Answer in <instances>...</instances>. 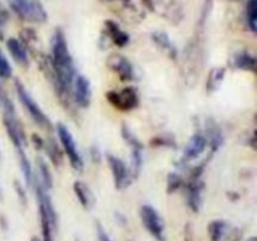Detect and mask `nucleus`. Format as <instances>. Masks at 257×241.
Here are the masks:
<instances>
[{"label": "nucleus", "mask_w": 257, "mask_h": 241, "mask_svg": "<svg viewBox=\"0 0 257 241\" xmlns=\"http://www.w3.org/2000/svg\"><path fill=\"white\" fill-rule=\"evenodd\" d=\"M50 57L42 55L40 67L54 88L60 102L69 105L72 102V85L75 75V65L69 52L67 39L62 29H55L50 42Z\"/></svg>", "instance_id": "nucleus-1"}, {"label": "nucleus", "mask_w": 257, "mask_h": 241, "mask_svg": "<svg viewBox=\"0 0 257 241\" xmlns=\"http://www.w3.org/2000/svg\"><path fill=\"white\" fill-rule=\"evenodd\" d=\"M15 90H17V94L20 103H22L24 109L28 112V114L30 115L33 122L45 131L52 130L53 126L49 117L43 112V109L40 108V105L38 104L37 100L30 95V93L28 92L27 88H25L24 85H23V83L18 79L15 80Z\"/></svg>", "instance_id": "nucleus-2"}, {"label": "nucleus", "mask_w": 257, "mask_h": 241, "mask_svg": "<svg viewBox=\"0 0 257 241\" xmlns=\"http://www.w3.org/2000/svg\"><path fill=\"white\" fill-rule=\"evenodd\" d=\"M7 2L10 9L24 22H47V10L39 0H7Z\"/></svg>", "instance_id": "nucleus-3"}, {"label": "nucleus", "mask_w": 257, "mask_h": 241, "mask_svg": "<svg viewBox=\"0 0 257 241\" xmlns=\"http://www.w3.org/2000/svg\"><path fill=\"white\" fill-rule=\"evenodd\" d=\"M142 3L153 14L168 20L172 24H178L185 17L180 0H142Z\"/></svg>", "instance_id": "nucleus-4"}, {"label": "nucleus", "mask_w": 257, "mask_h": 241, "mask_svg": "<svg viewBox=\"0 0 257 241\" xmlns=\"http://www.w3.org/2000/svg\"><path fill=\"white\" fill-rule=\"evenodd\" d=\"M57 135L59 137L62 150L67 155L72 168L74 171H78V172H82L83 167H84V162H83V158L80 156L79 150L77 147V143H75V140L73 137L72 132L69 131V128L65 125H63V123H58Z\"/></svg>", "instance_id": "nucleus-5"}, {"label": "nucleus", "mask_w": 257, "mask_h": 241, "mask_svg": "<svg viewBox=\"0 0 257 241\" xmlns=\"http://www.w3.org/2000/svg\"><path fill=\"white\" fill-rule=\"evenodd\" d=\"M122 137L131 148V173H132L133 180L138 178L143 166V143L140 138L132 132L127 125L122 126Z\"/></svg>", "instance_id": "nucleus-6"}, {"label": "nucleus", "mask_w": 257, "mask_h": 241, "mask_svg": "<svg viewBox=\"0 0 257 241\" xmlns=\"http://www.w3.org/2000/svg\"><path fill=\"white\" fill-rule=\"evenodd\" d=\"M105 98L120 112H130L140 104V95L137 88L135 87H125L120 90H109L105 93Z\"/></svg>", "instance_id": "nucleus-7"}, {"label": "nucleus", "mask_w": 257, "mask_h": 241, "mask_svg": "<svg viewBox=\"0 0 257 241\" xmlns=\"http://www.w3.org/2000/svg\"><path fill=\"white\" fill-rule=\"evenodd\" d=\"M142 225L153 238L157 241H166L165 222L158 211L151 205H143L140 211Z\"/></svg>", "instance_id": "nucleus-8"}, {"label": "nucleus", "mask_w": 257, "mask_h": 241, "mask_svg": "<svg viewBox=\"0 0 257 241\" xmlns=\"http://www.w3.org/2000/svg\"><path fill=\"white\" fill-rule=\"evenodd\" d=\"M208 147V141L203 133H195L192 137L188 140L187 145L183 148L182 156L178 162V167H185L187 163L192 162V161L198 160L203 153L206 152Z\"/></svg>", "instance_id": "nucleus-9"}, {"label": "nucleus", "mask_w": 257, "mask_h": 241, "mask_svg": "<svg viewBox=\"0 0 257 241\" xmlns=\"http://www.w3.org/2000/svg\"><path fill=\"white\" fill-rule=\"evenodd\" d=\"M107 162L109 165L110 172H112L114 187L120 191L125 190L133 181L130 168L127 167V165L119 157L112 155V153H108L107 155Z\"/></svg>", "instance_id": "nucleus-10"}, {"label": "nucleus", "mask_w": 257, "mask_h": 241, "mask_svg": "<svg viewBox=\"0 0 257 241\" xmlns=\"http://www.w3.org/2000/svg\"><path fill=\"white\" fill-rule=\"evenodd\" d=\"M107 67L118 75L122 82H131L135 79L136 73L132 63L119 53H113L107 58Z\"/></svg>", "instance_id": "nucleus-11"}, {"label": "nucleus", "mask_w": 257, "mask_h": 241, "mask_svg": "<svg viewBox=\"0 0 257 241\" xmlns=\"http://www.w3.org/2000/svg\"><path fill=\"white\" fill-rule=\"evenodd\" d=\"M72 97L74 103L80 108H88L92 100V87L87 77L82 74L75 75L72 85Z\"/></svg>", "instance_id": "nucleus-12"}, {"label": "nucleus", "mask_w": 257, "mask_h": 241, "mask_svg": "<svg viewBox=\"0 0 257 241\" xmlns=\"http://www.w3.org/2000/svg\"><path fill=\"white\" fill-rule=\"evenodd\" d=\"M205 183L201 180L187 181L186 183V201L193 212H198L202 206V195Z\"/></svg>", "instance_id": "nucleus-13"}, {"label": "nucleus", "mask_w": 257, "mask_h": 241, "mask_svg": "<svg viewBox=\"0 0 257 241\" xmlns=\"http://www.w3.org/2000/svg\"><path fill=\"white\" fill-rule=\"evenodd\" d=\"M104 34L107 39H109V42L117 47L123 48L130 44V34L120 29L119 25L113 20H105L104 22Z\"/></svg>", "instance_id": "nucleus-14"}, {"label": "nucleus", "mask_w": 257, "mask_h": 241, "mask_svg": "<svg viewBox=\"0 0 257 241\" xmlns=\"http://www.w3.org/2000/svg\"><path fill=\"white\" fill-rule=\"evenodd\" d=\"M7 48L13 59L22 67H29V53L25 45L17 38H9L7 40Z\"/></svg>", "instance_id": "nucleus-15"}, {"label": "nucleus", "mask_w": 257, "mask_h": 241, "mask_svg": "<svg viewBox=\"0 0 257 241\" xmlns=\"http://www.w3.org/2000/svg\"><path fill=\"white\" fill-rule=\"evenodd\" d=\"M206 138H207L208 146H210L211 150L210 155L213 156V153L217 152L221 146L223 145L222 131L220 130V127L213 120L206 122Z\"/></svg>", "instance_id": "nucleus-16"}, {"label": "nucleus", "mask_w": 257, "mask_h": 241, "mask_svg": "<svg viewBox=\"0 0 257 241\" xmlns=\"http://www.w3.org/2000/svg\"><path fill=\"white\" fill-rule=\"evenodd\" d=\"M73 190H74L75 196H77L78 201L82 205V207L84 210H90L94 205V196H93V192L90 191V188L85 185L82 181H75L73 183Z\"/></svg>", "instance_id": "nucleus-17"}, {"label": "nucleus", "mask_w": 257, "mask_h": 241, "mask_svg": "<svg viewBox=\"0 0 257 241\" xmlns=\"http://www.w3.org/2000/svg\"><path fill=\"white\" fill-rule=\"evenodd\" d=\"M152 40L168 54V57L176 59L177 58V48L175 47L172 40L170 39L165 32H155L152 33Z\"/></svg>", "instance_id": "nucleus-18"}, {"label": "nucleus", "mask_w": 257, "mask_h": 241, "mask_svg": "<svg viewBox=\"0 0 257 241\" xmlns=\"http://www.w3.org/2000/svg\"><path fill=\"white\" fill-rule=\"evenodd\" d=\"M103 3L108 5L114 13H118L120 17L127 15V18H131L133 14L137 13V9L132 4L131 0H102Z\"/></svg>", "instance_id": "nucleus-19"}, {"label": "nucleus", "mask_w": 257, "mask_h": 241, "mask_svg": "<svg viewBox=\"0 0 257 241\" xmlns=\"http://www.w3.org/2000/svg\"><path fill=\"white\" fill-rule=\"evenodd\" d=\"M44 150L47 152L48 157H49L50 162L55 166V167H60L63 163V152L60 146L58 145L57 141L54 138H48L44 141Z\"/></svg>", "instance_id": "nucleus-20"}, {"label": "nucleus", "mask_w": 257, "mask_h": 241, "mask_svg": "<svg viewBox=\"0 0 257 241\" xmlns=\"http://www.w3.org/2000/svg\"><path fill=\"white\" fill-rule=\"evenodd\" d=\"M233 65L246 72H256V58L248 52H240L233 58Z\"/></svg>", "instance_id": "nucleus-21"}, {"label": "nucleus", "mask_w": 257, "mask_h": 241, "mask_svg": "<svg viewBox=\"0 0 257 241\" xmlns=\"http://www.w3.org/2000/svg\"><path fill=\"white\" fill-rule=\"evenodd\" d=\"M37 168H38L37 180L39 181V183L45 188V190L49 191L50 188L53 187V175L49 170V166H48V163L45 162L42 157H39L37 160Z\"/></svg>", "instance_id": "nucleus-22"}, {"label": "nucleus", "mask_w": 257, "mask_h": 241, "mask_svg": "<svg viewBox=\"0 0 257 241\" xmlns=\"http://www.w3.org/2000/svg\"><path fill=\"white\" fill-rule=\"evenodd\" d=\"M39 217H40V228H42V240L40 241H54V237H53V227L52 221H50L49 216H48L47 211L43 207L42 205H39Z\"/></svg>", "instance_id": "nucleus-23"}, {"label": "nucleus", "mask_w": 257, "mask_h": 241, "mask_svg": "<svg viewBox=\"0 0 257 241\" xmlns=\"http://www.w3.org/2000/svg\"><path fill=\"white\" fill-rule=\"evenodd\" d=\"M228 225L226 221L223 220H213L211 221L208 225V235H210L211 241H222L225 237L226 232H227Z\"/></svg>", "instance_id": "nucleus-24"}, {"label": "nucleus", "mask_w": 257, "mask_h": 241, "mask_svg": "<svg viewBox=\"0 0 257 241\" xmlns=\"http://www.w3.org/2000/svg\"><path fill=\"white\" fill-rule=\"evenodd\" d=\"M226 70L223 68H213L210 72V75H208L207 84H206V88H207L208 92H215L220 88L221 83H222L223 78H225Z\"/></svg>", "instance_id": "nucleus-25"}, {"label": "nucleus", "mask_w": 257, "mask_h": 241, "mask_svg": "<svg viewBox=\"0 0 257 241\" xmlns=\"http://www.w3.org/2000/svg\"><path fill=\"white\" fill-rule=\"evenodd\" d=\"M246 22L251 32L256 33L257 30V2L256 0H247L246 4Z\"/></svg>", "instance_id": "nucleus-26"}, {"label": "nucleus", "mask_w": 257, "mask_h": 241, "mask_svg": "<svg viewBox=\"0 0 257 241\" xmlns=\"http://www.w3.org/2000/svg\"><path fill=\"white\" fill-rule=\"evenodd\" d=\"M185 181H183L182 176L177 172H171L167 177V192L173 193L181 187H183Z\"/></svg>", "instance_id": "nucleus-27"}, {"label": "nucleus", "mask_w": 257, "mask_h": 241, "mask_svg": "<svg viewBox=\"0 0 257 241\" xmlns=\"http://www.w3.org/2000/svg\"><path fill=\"white\" fill-rule=\"evenodd\" d=\"M13 75V68L7 59L3 50L0 49V79H9Z\"/></svg>", "instance_id": "nucleus-28"}, {"label": "nucleus", "mask_w": 257, "mask_h": 241, "mask_svg": "<svg viewBox=\"0 0 257 241\" xmlns=\"http://www.w3.org/2000/svg\"><path fill=\"white\" fill-rule=\"evenodd\" d=\"M8 22H9V13L0 3V39L4 38V28L8 24Z\"/></svg>", "instance_id": "nucleus-29"}, {"label": "nucleus", "mask_w": 257, "mask_h": 241, "mask_svg": "<svg viewBox=\"0 0 257 241\" xmlns=\"http://www.w3.org/2000/svg\"><path fill=\"white\" fill-rule=\"evenodd\" d=\"M151 145L155 146V147H158V146H167V147H172L175 146V141L170 140L168 137H157V138H153L151 141Z\"/></svg>", "instance_id": "nucleus-30"}, {"label": "nucleus", "mask_w": 257, "mask_h": 241, "mask_svg": "<svg viewBox=\"0 0 257 241\" xmlns=\"http://www.w3.org/2000/svg\"><path fill=\"white\" fill-rule=\"evenodd\" d=\"M95 230H97L98 240H99V241H112V240H110L109 235L107 233V231L103 228V226L100 225L99 222L95 223Z\"/></svg>", "instance_id": "nucleus-31"}, {"label": "nucleus", "mask_w": 257, "mask_h": 241, "mask_svg": "<svg viewBox=\"0 0 257 241\" xmlns=\"http://www.w3.org/2000/svg\"><path fill=\"white\" fill-rule=\"evenodd\" d=\"M33 138V143H34V147L37 148V150H42V148H44V140H43L42 137H40L39 135H33L32 136Z\"/></svg>", "instance_id": "nucleus-32"}, {"label": "nucleus", "mask_w": 257, "mask_h": 241, "mask_svg": "<svg viewBox=\"0 0 257 241\" xmlns=\"http://www.w3.org/2000/svg\"><path fill=\"white\" fill-rule=\"evenodd\" d=\"M15 187H17V192H18V195H19L22 202H25V200H27V195H25V192H24V188L22 187V185H20L19 182L15 183Z\"/></svg>", "instance_id": "nucleus-33"}, {"label": "nucleus", "mask_w": 257, "mask_h": 241, "mask_svg": "<svg viewBox=\"0 0 257 241\" xmlns=\"http://www.w3.org/2000/svg\"><path fill=\"white\" fill-rule=\"evenodd\" d=\"M90 155H92L93 162H99V160H100L99 151H98L97 147H92V148H90Z\"/></svg>", "instance_id": "nucleus-34"}, {"label": "nucleus", "mask_w": 257, "mask_h": 241, "mask_svg": "<svg viewBox=\"0 0 257 241\" xmlns=\"http://www.w3.org/2000/svg\"><path fill=\"white\" fill-rule=\"evenodd\" d=\"M246 241H257V237H255V236H252V237L247 238V240H246Z\"/></svg>", "instance_id": "nucleus-35"}, {"label": "nucleus", "mask_w": 257, "mask_h": 241, "mask_svg": "<svg viewBox=\"0 0 257 241\" xmlns=\"http://www.w3.org/2000/svg\"><path fill=\"white\" fill-rule=\"evenodd\" d=\"M30 241H40V238H38L37 236H33L32 240H30Z\"/></svg>", "instance_id": "nucleus-36"}]
</instances>
